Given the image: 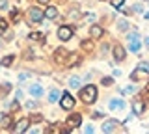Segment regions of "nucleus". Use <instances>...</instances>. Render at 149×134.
<instances>
[{
  "instance_id": "obj_21",
  "label": "nucleus",
  "mask_w": 149,
  "mask_h": 134,
  "mask_svg": "<svg viewBox=\"0 0 149 134\" xmlns=\"http://www.w3.org/2000/svg\"><path fill=\"white\" fill-rule=\"evenodd\" d=\"M82 49H84V50H91L93 47H91V43H90V41H84V43H82Z\"/></svg>"
},
{
  "instance_id": "obj_8",
  "label": "nucleus",
  "mask_w": 149,
  "mask_h": 134,
  "mask_svg": "<svg viewBox=\"0 0 149 134\" xmlns=\"http://www.w3.org/2000/svg\"><path fill=\"white\" fill-rule=\"evenodd\" d=\"M67 50H65V49H60V50H56V54H54V60H56V62H58V63H63V65H65V63H67V60H65V58H67Z\"/></svg>"
},
{
  "instance_id": "obj_26",
  "label": "nucleus",
  "mask_w": 149,
  "mask_h": 134,
  "mask_svg": "<svg viewBox=\"0 0 149 134\" xmlns=\"http://www.w3.org/2000/svg\"><path fill=\"white\" fill-rule=\"evenodd\" d=\"M0 10H6V0H0Z\"/></svg>"
},
{
  "instance_id": "obj_2",
  "label": "nucleus",
  "mask_w": 149,
  "mask_h": 134,
  "mask_svg": "<svg viewBox=\"0 0 149 134\" xmlns=\"http://www.w3.org/2000/svg\"><path fill=\"white\" fill-rule=\"evenodd\" d=\"M45 17V13L39 10V8H30V11H28V24H37V22H41Z\"/></svg>"
},
{
  "instance_id": "obj_25",
  "label": "nucleus",
  "mask_w": 149,
  "mask_h": 134,
  "mask_svg": "<svg viewBox=\"0 0 149 134\" xmlns=\"http://www.w3.org/2000/svg\"><path fill=\"white\" fill-rule=\"evenodd\" d=\"M132 91H134V90H132V87H130V86H129V87H123V93H125V95L132 93Z\"/></svg>"
},
{
  "instance_id": "obj_29",
  "label": "nucleus",
  "mask_w": 149,
  "mask_h": 134,
  "mask_svg": "<svg viewBox=\"0 0 149 134\" xmlns=\"http://www.w3.org/2000/svg\"><path fill=\"white\" fill-rule=\"evenodd\" d=\"M146 45H147V47H149V37H146Z\"/></svg>"
},
{
  "instance_id": "obj_10",
  "label": "nucleus",
  "mask_w": 149,
  "mask_h": 134,
  "mask_svg": "<svg viewBox=\"0 0 149 134\" xmlns=\"http://www.w3.org/2000/svg\"><path fill=\"white\" fill-rule=\"evenodd\" d=\"M80 121H82V117L78 114H74V115H71V117L67 119V125L69 127H78V125H80Z\"/></svg>"
},
{
  "instance_id": "obj_27",
  "label": "nucleus",
  "mask_w": 149,
  "mask_h": 134,
  "mask_svg": "<svg viewBox=\"0 0 149 134\" xmlns=\"http://www.w3.org/2000/svg\"><path fill=\"white\" fill-rule=\"evenodd\" d=\"M134 11H138V13H142L143 10H142V6H134Z\"/></svg>"
},
{
  "instance_id": "obj_6",
  "label": "nucleus",
  "mask_w": 149,
  "mask_h": 134,
  "mask_svg": "<svg viewBox=\"0 0 149 134\" xmlns=\"http://www.w3.org/2000/svg\"><path fill=\"white\" fill-rule=\"evenodd\" d=\"M71 35H73V28H69V26H62V28H58V37L62 41L71 39Z\"/></svg>"
},
{
  "instance_id": "obj_9",
  "label": "nucleus",
  "mask_w": 149,
  "mask_h": 134,
  "mask_svg": "<svg viewBox=\"0 0 149 134\" xmlns=\"http://www.w3.org/2000/svg\"><path fill=\"white\" fill-rule=\"evenodd\" d=\"M114 58L118 60V62H123V60H125V50L121 49L119 45H116V47H114Z\"/></svg>"
},
{
  "instance_id": "obj_13",
  "label": "nucleus",
  "mask_w": 149,
  "mask_h": 134,
  "mask_svg": "<svg viewBox=\"0 0 149 134\" xmlns=\"http://www.w3.org/2000/svg\"><path fill=\"white\" fill-rule=\"evenodd\" d=\"M90 34H91V37H101V35H102V28H101V26H91V28H90Z\"/></svg>"
},
{
  "instance_id": "obj_4",
  "label": "nucleus",
  "mask_w": 149,
  "mask_h": 134,
  "mask_svg": "<svg viewBox=\"0 0 149 134\" xmlns=\"http://www.w3.org/2000/svg\"><path fill=\"white\" fill-rule=\"evenodd\" d=\"M129 49H130V52H138V50H140V37H138V34H130L129 35Z\"/></svg>"
},
{
  "instance_id": "obj_11",
  "label": "nucleus",
  "mask_w": 149,
  "mask_h": 134,
  "mask_svg": "<svg viewBox=\"0 0 149 134\" xmlns=\"http://www.w3.org/2000/svg\"><path fill=\"white\" fill-rule=\"evenodd\" d=\"M28 119H21V121L17 123V127H15V132H24L26 131V127H28Z\"/></svg>"
},
{
  "instance_id": "obj_15",
  "label": "nucleus",
  "mask_w": 149,
  "mask_h": 134,
  "mask_svg": "<svg viewBox=\"0 0 149 134\" xmlns=\"http://www.w3.org/2000/svg\"><path fill=\"white\" fill-rule=\"evenodd\" d=\"M30 95H34V97H39V95H43V90H41V86H30Z\"/></svg>"
},
{
  "instance_id": "obj_3",
  "label": "nucleus",
  "mask_w": 149,
  "mask_h": 134,
  "mask_svg": "<svg viewBox=\"0 0 149 134\" xmlns=\"http://www.w3.org/2000/svg\"><path fill=\"white\" fill-rule=\"evenodd\" d=\"M121 127L119 121H116V119H108V121L102 123V132H118Z\"/></svg>"
},
{
  "instance_id": "obj_24",
  "label": "nucleus",
  "mask_w": 149,
  "mask_h": 134,
  "mask_svg": "<svg viewBox=\"0 0 149 134\" xmlns=\"http://www.w3.org/2000/svg\"><path fill=\"white\" fill-rule=\"evenodd\" d=\"M4 30H6V21H2V19H0V34H2Z\"/></svg>"
},
{
  "instance_id": "obj_16",
  "label": "nucleus",
  "mask_w": 149,
  "mask_h": 134,
  "mask_svg": "<svg viewBox=\"0 0 149 134\" xmlns=\"http://www.w3.org/2000/svg\"><path fill=\"white\" fill-rule=\"evenodd\" d=\"M110 108L112 110H116V108H125V103H123V101H118V99H116V101H110Z\"/></svg>"
},
{
  "instance_id": "obj_17",
  "label": "nucleus",
  "mask_w": 149,
  "mask_h": 134,
  "mask_svg": "<svg viewBox=\"0 0 149 134\" xmlns=\"http://www.w3.org/2000/svg\"><path fill=\"white\" fill-rule=\"evenodd\" d=\"M69 86L77 90V87L80 86V78H78V76H71V78H69Z\"/></svg>"
},
{
  "instance_id": "obj_20",
  "label": "nucleus",
  "mask_w": 149,
  "mask_h": 134,
  "mask_svg": "<svg viewBox=\"0 0 149 134\" xmlns=\"http://www.w3.org/2000/svg\"><path fill=\"white\" fill-rule=\"evenodd\" d=\"M123 2H125V0H112V6H114V8H118V10H119V8L123 6Z\"/></svg>"
},
{
  "instance_id": "obj_1",
  "label": "nucleus",
  "mask_w": 149,
  "mask_h": 134,
  "mask_svg": "<svg viewBox=\"0 0 149 134\" xmlns=\"http://www.w3.org/2000/svg\"><path fill=\"white\" fill-rule=\"evenodd\" d=\"M82 101H86V103H95V99H97V87L95 86H86L82 90Z\"/></svg>"
},
{
  "instance_id": "obj_28",
  "label": "nucleus",
  "mask_w": 149,
  "mask_h": 134,
  "mask_svg": "<svg viewBox=\"0 0 149 134\" xmlns=\"http://www.w3.org/2000/svg\"><path fill=\"white\" fill-rule=\"evenodd\" d=\"M37 2H41V4H47V2H49V0H37Z\"/></svg>"
},
{
  "instance_id": "obj_5",
  "label": "nucleus",
  "mask_w": 149,
  "mask_h": 134,
  "mask_svg": "<svg viewBox=\"0 0 149 134\" xmlns=\"http://www.w3.org/2000/svg\"><path fill=\"white\" fill-rule=\"evenodd\" d=\"M60 104H62V108L63 110H71L73 106H74V99L69 93H63V97H62V101H60Z\"/></svg>"
},
{
  "instance_id": "obj_19",
  "label": "nucleus",
  "mask_w": 149,
  "mask_h": 134,
  "mask_svg": "<svg viewBox=\"0 0 149 134\" xmlns=\"http://www.w3.org/2000/svg\"><path fill=\"white\" fill-rule=\"evenodd\" d=\"M41 37H43V35H41L39 32H34V34H30V39H34V41H39Z\"/></svg>"
},
{
  "instance_id": "obj_7",
  "label": "nucleus",
  "mask_w": 149,
  "mask_h": 134,
  "mask_svg": "<svg viewBox=\"0 0 149 134\" xmlns=\"http://www.w3.org/2000/svg\"><path fill=\"white\" fill-rule=\"evenodd\" d=\"M132 110H134V114H143V110H146V104H143V101L140 99V97H136L134 99V103H132Z\"/></svg>"
},
{
  "instance_id": "obj_12",
  "label": "nucleus",
  "mask_w": 149,
  "mask_h": 134,
  "mask_svg": "<svg viewBox=\"0 0 149 134\" xmlns=\"http://www.w3.org/2000/svg\"><path fill=\"white\" fill-rule=\"evenodd\" d=\"M56 15H58V10H56L54 6H50V8H47V10H45V17H47V19H54Z\"/></svg>"
},
{
  "instance_id": "obj_22",
  "label": "nucleus",
  "mask_w": 149,
  "mask_h": 134,
  "mask_svg": "<svg viewBox=\"0 0 149 134\" xmlns=\"http://www.w3.org/2000/svg\"><path fill=\"white\" fill-rule=\"evenodd\" d=\"M102 84H104V86H112V84H114V80L106 76V78H102Z\"/></svg>"
},
{
  "instance_id": "obj_14",
  "label": "nucleus",
  "mask_w": 149,
  "mask_h": 134,
  "mask_svg": "<svg viewBox=\"0 0 149 134\" xmlns=\"http://www.w3.org/2000/svg\"><path fill=\"white\" fill-rule=\"evenodd\" d=\"M13 60H15V56H13V54H9V56L2 58V62H0V65H2V67H9V65L13 63Z\"/></svg>"
},
{
  "instance_id": "obj_23",
  "label": "nucleus",
  "mask_w": 149,
  "mask_h": 134,
  "mask_svg": "<svg viewBox=\"0 0 149 134\" xmlns=\"http://www.w3.org/2000/svg\"><path fill=\"white\" fill-rule=\"evenodd\" d=\"M127 28H129L127 21H119V30H127Z\"/></svg>"
},
{
  "instance_id": "obj_18",
  "label": "nucleus",
  "mask_w": 149,
  "mask_h": 134,
  "mask_svg": "<svg viewBox=\"0 0 149 134\" xmlns=\"http://www.w3.org/2000/svg\"><path fill=\"white\" fill-rule=\"evenodd\" d=\"M58 90H52V91H50V97H49V101H50V103H56V101H58Z\"/></svg>"
}]
</instances>
